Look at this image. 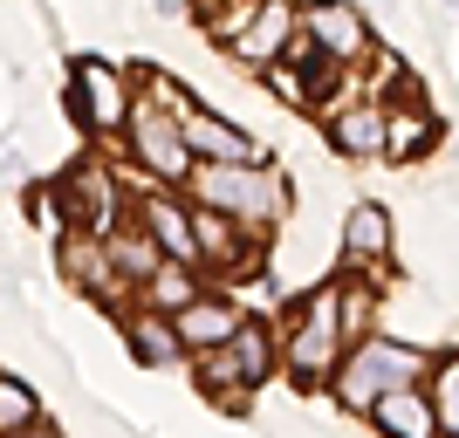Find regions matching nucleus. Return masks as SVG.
<instances>
[{
    "label": "nucleus",
    "instance_id": "f257e3e1",
    "mask_svg": "<svg viewBox=\"0 0 459 438\" xmlns=\"http://www.w3.org/2000/svg\"><path fill=\"white\" fill-rule=\"evenodd\" d=\"M199 199L220 206V219H240V227H274L281 219V178L261 172V165H206Z\"/></svg>",
    "mask_w": 459,
    "mask_h": 438
},
{
    "label": "nucleus",
    "instance_id": "f03ea898",
    "mask_svg": "<svg viewBox=\"0 0 459 438\" xmlns=\"http://www.w3.org/2000/svg\"><path fill=\"white\" fill-rule=\"evenodd\" d=\"M336 343H343V295L316 288L295 308V329H288V370H295V383H323L336 370Z\"/></svg>",
    "mask_w": 459,
    "mask_h": 438
},
{
    "label": "nucleus",
    "instance_id": "7ed1b4c3",
    "mask_svg": "<svg viewBox=\"0 0 459 438\" xmlns=\"http://www.w3.org/2000/svg\"><path fill=\"white\" fill-rule=\"evenodd\" d=\"M419 370H425L419 349H398V343H384V336H364V343H357V356L343 363V377H336V398H343L350 411H370L384 391L411 383Z\"/></svg>",
    "mask_w": 459,
    "mask_h": 438
},
{
    "label": "nucleus",
    "instance_id": "20e7f679",
    "mask_svg": "<svg viewBox=\"0 0 459 438\" xmlns=\"http://www.w3.org/2000/svg\"><path fill=\"white\" fill-rule=\"evenodd\" d=\"M131 144H137V165H152V178H165V185L192 178V151H186V137H178V116L152 110V103H137Z\"/></svg>",
    "mask_w": 459,
    "mask_h": 438
},
{
    "label": "nucleus",
    "instance_id": "39448f33",
    "mask_svg": "<svg viewBox=\"0 0 459 438\" xmlns=\"http://www.w3.org/2000/svg\"><path fill=\"white\" fill-rule=\"evenodd\" d=\"M274 370V343L261 322H240L220 349H206V383L212 391H227V383H261Z\"/></svg>",
    "mask_w": 459,
    "mask_h": 438
},
{
    "label": "nucleus",
    "instance_id": "423d86ee",
    "mask_svg": "<svg viewBox=\"0 0 459 438\" xmlns=\"http://www.w3.org/2000/svg\"><path fill=\"white\" fill-rule=\"evenodd\" d=\"M302 35L316 41L329 62H357V56H364V21L350 14V7H336V0H316V7H308Z\"/></svg>",
    "mask_w": 459,
    "mask_h": 438
},
{
    "label": "nucleus",
    "instance_id": "0eeeda50",
    "mask_svg": "<svg viewBox=\"0 0 459 438\" xmlns=\"http://www.w3.org/2000/svg\"><path fill=\"white\" fill-rule=\"evenodd\" d=\"M178 137H186V151H199L206 165H247V137L233 131V124H220V116H206L199 103L178 110Z\"/></svg>",
    "mask_w": 459,
    "mask_h": 438
},
{
    "label": "nucleus",
    "instance_id": "6e6552de",
    "mask_svg": "<svg viewBox=\"0 0 459 438\" xmlns=\"http://www.w3.org/2000/svg\"><path fill=\"white\" fill-rule=\"evenodd\" d=\"M172 329H178V343H186V349L206 356V349H220L233 329H240V308H233V302H212V295H192V302L172 315Z\"/></svg>",
    "mask_w": 459,
    "mask_h": 438
},
{
    "label": "nucleus",
    "instance_id": "1a4fd4ad",
    "mask_svg": "<svg viewBox=\"0 0 459 438\" xmlns=\"http://www.w3.org/2000/svg\"><path fill=\"white\" fill-rule=\"evenodd\" d=\"M370 418L384 425V438H439V418H432V398H425V391H411V383L384 391V398L370 404Z\"/></svg>",
    "mask_w": 459,
    "mask_h": 438
},
{
    "label": "nucleus",
    "instance_id": "9d476101",
    "mask_svg": "<svg viewBox=\"0 0 459 438\" xmlns=\"http://www.w3.org/2000/svg\"><path fill=\"white\" fill-rule=\"evenodd\" d=\"M76 96L90 103V124H96V131H117V124L131 116V96H124V82H117L110 62H82V69H76Z\"/></svg>",
    "mask_w": 459,
    "mask_h": 438
},
{
    "label": "nucleus",
    "instance_id": "9b49d317",
    "mask_svg": "<svg viewBox=\"0 0 459 438\" xmlns=\"http://www.w3.org/2000/svg\"><path fill=\"white\" fill-rule=\"evenodd\" d=\"M329 144H336L343 158L384 151V110H370V103H357V110H336V124H329Z\"/></svg>",
    "mask_w": 459,
    "mask_h": 438
},
{
    "label": "nucleus",
    "instance_id": "f8f14e48",
    "mask_svg": "<svg viewBox=\"0 0 459 438\" xmlns=\"http://www.w3.org/2000/svg\"><path fill=\"white\" fill-rule=\"evenodd\" d=\"M144 219H152V240L172 253L178 267H199V240H192V219L172 206V199H152V206H144Z\"/></svg>",
    "mask_w": 459,
    "mask_h": 438
},
{
    "label": "nucleus",
    "instance_id": "ddd939ff",
    "mask_svg": "<svg viewBox=\"0 0 459 438\" xmlns=\"http://www.w3.org/2000/svg\"><path fill=\"white\" fill-rule=\"evenodd\" d=\"M343 247H350V261H384V253H391V219H384V206H350Z\"/></svg>",
    "mask_w": 459,
    "mask_h": 438
},
{
    "label": "nucleus",
    "instance_id": "4468645a",
    "mask_svg": "<svg viewBox=\"0 0 459 438\" xmlns=\"http://www.w3.org/2000/svg\"><path fill=\"white\" fill-rule=\"evenodd\" d=\"M62 267H69V281H82L90 295L117 302V261H110L103 247H90V240H69V247H62Z\"/></svg>",
    "mask_w": 459,
    "mask_h": 438
},
{
    "label": "nucleus",
    "instance_id": "2eb2a0df",
    "mask_svg": "<svg viewBox=\"0 0 459 438\" xmlns=\"http://www.w3.org/2000/svg\"><path fill=\"white\" fill-rule=\"evenodd\" d=\"M131 349L144 363H178V356H186V343H178V329L165 322V315H137V322H131Z\"/></svg>",
    "mask_w": 459,
    "mask_h": 438
},
{
    "label": "nucleus",
    "instance_id": "dca6fc26",
    "mask_svg": "<svg viewBox=\"0 0 459 438\" xmlns=\"http://www.w3.org/2000/svg\"><path fill=\"white\" fill-rule=\"evenodd\" d=\"M432 418H439V438H459V356H446L439 370H432Z\"/></svg>",
    "mask_w": 459,
    "mask_h": 438
},
{
    "label": "nucleus",
    "instance_id": "f3484780",
    "mask_svg": "<svg viewBox=\"0 0 459 438\" xmlns=\"http://www.w3.org/2000/svg\"><path fill=\"white\" fill-rule=\"evenodd\" d=\"M281 35H288V7H274V0H268V7H261V21L240 35V56H247V62H274Z\"/></svg>",
    "mask_w": 459,
    "mask_h": 438
},
{
    "label": "nucleus",
    "instance_id": "a211bd4d",
    "mask_svg": "<svg viewBox=\"0 0 459 438\" xmlns=\"http://www.w3.org/2000/svg\"><path fill=\"white\" fill-rule=\"evenodd\" d=\"M35 425V391L28 383H0V432H28Z\"/></svg>",
    "mask_w": 459,
    "mask_h": 438
},
{
    "label": "nucleus",
    "instance_id": "6ab92c4d",
    "mask_svg": "<svg viewBox=\"0 0 459 438\" xmlns=\"http://www.w3.org/2000/svg\"><path fill=\"white\" fill-rule=\"evenodd\" d=\"M152 295H158L165 308H186L192 295H199V288H192V274H186L178 261H165V267H152Z\"/></svg>",
    "mask_w": 459,
    "mask_h": 438
},
{
    "label": "nucleus",
    "instance_id": "aec40b11",
    "mask_svg": "<svg viewBox=\"0 0 459 438\" xmlns=\"http://www.w3.org/2000/svg\"><path fill=\"white\" fill-rule=\"evenodd\" d=\"M425 144H432V124H425V116H398V124H384V151L411 158V151H425Z\"/></svg>",
    "mask_w": 459,
    "mask_h": 438
},
{
    "label": "nucleus",
    "instance_id": "412c9836",
    "mask_svg": "<svg viewBox=\"0 0 459 438\" xmlns=\"http://www.w3.org/2000/svg\"><path fill=\"white\" fill-rule=\"evenodd\" d=\"M192 240H199V261H233V247H240V240H233L227 227H220V212H206V219H192Z\"/></svg>",
    "mask_w": 459,
    "mask_h": 438
},
{
    "label": "nucleus",
    "instance_id": "4be33fe9",
    "mask_svg": "<svg viewBox=\"0 0 459 438\" xmlns=\"http://www.w3.org/2000/svg\"><path fill=\"white\" fill-rule=\"evenodd\" d=\"M28 438H48V432H28Z\"/></svg>",
    "mask_w": 459,
    "mask_h": 438
}]
</instances>
